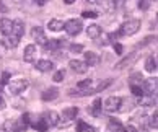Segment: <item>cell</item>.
Returning a JSON list of instances; mask_svg holds the SVG:
<instances>
[{
  "instance_id": "6da1fadb",
  "label": "cell",
  "mask_w": 158,
  "mask_h": 132,
  "mask_svg": "<svg viewBox=\"0 0 158 132\" xmlns=\"http://www.w3.org/2000/svg\"><path fill=\"white\" fill-rule=\"evenodd\" d=\"M28 85H30V82L26 78H15L11 82H8V90L11 95H20L28 88Z\"/></svg>"
},
{
  "instance_id": "7a4b0ae2",
  "label": "cell",
  "mask_w": 158,
  "mask_h": 132,
  "mask_svg": "<svg viewBox=\"0 0 158 132\" xmlns=\"http://www.w3.org/2000/svg\"><path fill=\"white\" fill-rule=\"evenodd\" d=\"M140 30V20H127L122 23L121 26V34H126V36H132Z\"/></svg>"
},
{
  "instance_id": "3957f363",
  "label": "cell",
  "mask_w": 158,
  "mask_h": 132,
  "mask_svg": "<svg viewBox=\"0 0 158 132\" xmlns=\"http://www.w3.org/2000/svg\"><path fill=\"white\" fill-rule=\"evenodd\" d=\"M81 28H83V25H81L80 20H69L67 23H64V30H65V33L69 36H77V34H80Z\"/></svg>"
},
{
  "instance_id": "277c9868",
  "label": "cell",
  "mask_w": 158,
  "mask_h": 132,
  "mask_svg": "<svg viewBox=\"0 0 158 132\" xmlns=\"http://www.w3.org/2000/svg\"><path fill=\"white\" fill-rule=\"evenodd\" d=\"M121 105H122V98H119V96H109V98L104 101L103 108L108 113H114V111H119Z\"/></svg>"
},
{
  "instance_id": "5b68a950",
  "label": "cell",
  "mask_w": 158,
  "mask_h": 132,
  "mask_svg": "<svg viewBox=\"0 0 158 132\" xmlns=\"http://www.w3.org/2000/svg\"><path fill=\"white\" fill-rule=\"evenodd\" d=\"M137 59H139V54L137 52H132V54H129L127 57H124L122 60H119L118 64H116V68H126V67H132L134 64L137 62Z\"/></svg>"
},
{
  "instance_id": "8992f818",
  "label": "cell",
  "mask_w": 158,
  "mask_h": 132,
  "mask_svg": "<svg viewBox=\"0 0 158 132\" xmlns=\"http://www.w3.org/2000/svg\"><path fill=\"white\" fill-rule=\"evenodd\" d=\"M77 114H78L77 108H65V109L62 111V119H65V122H64V124L60 122V124H57V126H64V127H65V126H69L70 122L73 121Z\"/></svg>"
},
{
  "instance_id": "52a82bcc",
  "label": "cell",
  "mask_w": 158,
  "mask_h": 132,
  "mask_svg": "<svg viewBox=\"0 0 158 132\" xmlns=\"http://www.w3.org/2000/svg\"><path fill=\"white\" fill-rule=\"evenodd\" d=\"M31 36H33V39L36 41L38 44H46L48 43V38H46V33H44V30L41 26H34L33 28V31H31Z\"/></svg>"
},
{
  "instance_id": "ba28073f",
  "label": "cell",
  "mask_w": 158,
  "mask_h": 132,
  "mask_svg": "<svg viewBox=\"0 0 158 132\" xmlns=\"http://www.w3.org/2000/svg\"><path fill=\"white\" fill-rule=\"evenodd\" d=\"M69 67L77 73H85L86 70H88V65L85 64V60H78V59H72L69 62Z\"/></svg>"
},
{
  "instance_id": "9c48e42d",
  "label": "cell",
  "mask_w": 158,
  "mask_h": 132,
  "mask_svg": "<svg viewBox=\"0 0 158 132\" xmlns=\"http://www.w3.org/2000/svg\"><path fill=\"white\" fill-rule=\"evenodd\" d=\"M143 95H155L156 93V78L143 80Z\"/></svg>"
},
{
  "instance_id": "30bf717a",
  "label": "cell",
  "mask_w": 158,
  "mask_h": 132,
  "mask_svg": "<svg viewBox=\"0 0 158 132\" xmlns=\"http://www.w3.org/2000/svg\"><path fill=\"white\" fill-rule=\"evenodd\" d=\"M44 121L48 122V126H57L60 122V116L57 114L56 111H48V113H44Z\"/></svg>"
},
{
  "instance_id": "8fae6325",
  "label": "cell",
  "mask_w": 158,
  "mask_h": 132,
  "mask_svg": "<svg viewBox=\"0 0 158 132\" xmlns=\"http://www.w3.org/2000/svg\"><path fill=\"white\" fill-rule=\"evenodd\" d=\"M0 43H2L3 47H7V49H13V47H16V46H18V43H20V38L13 36V34H8V38L2 39Z\"/></svg>"
},
{
  "instance_id": "7c38bea8",
  "label": "cell",
  "mask_w": 158,
  "mask_h": 132,
  "mask_svg": "<svg viewBox=\"0 0 158 132\" xmlns=\"http://www.w3.org/2000/svg\"><path fill=\"white\" fill-rule=\"evenodd\" d=\"M23 33H25V25H23V21L21 20H15L10 34H13V36H16V38H21Z\"/></svg>"
},
{
  "instance_id": "4fadbf2b",
  "label": "cell",
  "mask_w": 158,
  "mask_h": 132,
  "mask_svg": "<svg viewBox=\"0 0 158 132\" xmlns=\"http://www.w3.org/2000/svg\"><path fill=\"white\" fill-rule=\"evenodd\" d=\"M85 64L88 67H95L99 64V57L98 54H95L93 51H88V52H85Z\"/></svg>"
},
{
  "instance_id": "5bb4252c",
  "label": "cell",
  "mask_w": 158,
  "mask_h": 132,
  "mask_svg": "<svg viewBox=\"0 0 158 132\" xmlns=\"http://www.w3.org/2000/svg\"><path fill=\"white\" fill-rule=\"evenodd\" d=\"M11 26H13V21H10L8 18H0V33L3 36H8L11 33Z\"/></svg>"
},
{
  "instance_id": "9a60e30c",
  "label": "cell",
  "mask_w": 158,
  "mask_h": 132,
  "mask_svg": "<svg viewBox=\"0 0 158 132\" xmlns=\"http://www.w3.org/2000/svg\"><path fill=\"white\" fill-rule=\"evenodd\" d=\"M23 59H25L26 62H33L34 59H36V46H26L25 47V56H23Z\"/></svg>"
},
{
  "instance_id": "2e32d148",
  "label": "cell",
  "mask_w": 158,
  "mask_h": 132,
  "mask_svg": "<svg viewBox=\"0 0 158 132\" xmlns=\"http://www.w3.org/2000/svg\"><path fill=\"white\" fill-rule=\"evenodd\" d=\"M86 34H88V38H91V39H98L103 34V31L98 25H90L86 28Z\"/></svg>"
},
{
  "instance_id": "e0dca14e",
  "label": "cell",
  "mask_w": 158,
  "mask_h": 132,
  "mask_svg": "<svg viewBox=\"0 0 158 132\" xmlns=\"http://www.w3.org/2000/svg\"><path fill=\"white\" fill-rule=\"evenodd\" d=\"M36 68L39 72H51L52 68H54V64H52L51 60H38L36 62Z\"/></svg>"
},
{
  "instance_id": "ac0fdd59",
  "label": "cell",
  "mask_w": 158,
  "mask_h": 132,
  "mask_svg": "<svg viewBox=\"0 0 158 132\" xmlns=\"http://www.w3.org/2000/svg\"><path fill=\"white\" fill-rule=\"evenodd\" d=\"M139 105L140 106H153L155 105V101H156V98H155V95H142V96H139Z\"/></svg>"
},
{
  "instance_id": "d6986e66",
  "label": "cell",
  "mask_w": 158,
  "mask_h": 132,
  "mask_svg": "<svg viewBox=\"0 0 158 132\" xmlns=\"http://www.w3.org/2000/svg\"><path fill=\"white\" fill-rule=\"evenodd\" d=\"M57 96H59V90L57 88H48L43 93V100L44 101H52V100H56Z\"/></svg>"
},
{
  "instance_id": "ffe728a7",
  "label": "cell",
  "mask_w": 158,
  "mask_h": 132,
  "mask_svg": "<svg viewBox=\"0 0 158 132\" xmlns=\"http://www.w3.org/2000/svg\"><path fill=\"white\" fill-rule=\"evenodd\" d=\"M60 46H62L60 39H49V43H46L44 47H46V51H52V52H56V51L59 49Z\"/></svg>"
},
{
  "instance_id": "44dd1931",
  "label": "cell",
  "mask_w": 158,
  "mask_h": 132,
  "mask_svg": "<svg viewBox=\"0 0 158 132\" xmlns=\"http://www.w3.org/2000/svg\"><path fill=\"white\" fill-rule=\"evenodd\" d=\"M33 127L36 129L38 132H46L49 129V126H48V122L44 121V118H41V119H36V121L33 122Z\"/></svg>"
},
{
  "instance_id": "7402d4cb",
  "label": "cell",
  "mask_w": 158,
  "mask_h": 132,
  "mask_svg": "<svg viewBox=\"0 0 158 132\" xmlns=\"http://www.w3.org/2000/svg\"><path fill=\"white\" fill-rule=\"evenodd\" d=\"M145 70L147 72H156V59L153 56H150L147 60H145Z\"/></svg>"
},
{
  "instance_id": "603a6c76",
  "label": "cell",
  "mask_w": 158,
  "mask_h": 132,
  "mask_svg": "<svg viewBox=\"0 0 158 132\" xmlns=\"http://www.w3.org/2000/svg\"><path fill=\"white\" fill-rule=\"evenodd\" d=\"M108 132H124V127L121 126L119 121H114V119H111L109 124H108Z\"/></svg>"
},
{
  "instance_id": "cb8c5ba5",
  "label": "cell",
  "mask_w": 158,
  "mask_h": 132,
  "mask_svg": "<svg viewBox=\"0 0 158 132\" xmlns=\"http://www.w3.org/2000/svg\"><path fill=\"white\" fill-rule=\"evenodd\" d=\"M48 28H49L51 31H60L62 28H64V23H62L60 20H51L49 25H48Z\"/></svg>"
},
{
  "instance_id": "d4e9b609",
  "label": "cell",
  "mask_w": 158,
  "mask_h": 132,
  "mask_svg": "<svg viewBox=\"0 0 158 132\" xmlns=\"http://www.w3.org/2000/svg\"><path fill=\"white\" fill-rule=\"evenodd\" d=\"M91 114L93 116H99L101 114V100H95V103L91 105Z\"/></svg>"
},
{
  "instance_id": "484cf974",
  "label": "cell",
  "mask_w": 158,
  "mask_h": 132,
  "mask_svg": "<svg viewBox=\"0 0 158 132\" xmlns=\"http://www.w3.org/2000/svg\"><path fill=\"white\" fill-rule=\"evenodd\" d=\"M148 126L152 129H156L158 127V113L156 111H153V114L148 118Z\"/></svg>"
},
{
  "instance_id": "4316f807",
  "label": "cell",
  "mask_w": 158,
  "mask_h": 132,
  "mask_svg": "<svg viewBox=\"0 0 158 132\" xmlns=\"http://www.w3.org/2000/svg\"><path fill=\"white\" fill-rule=\"evenodd\" d=\"M101 8H103L104 11H113V10H114L113 0H103V2H101Z\"/></svg>"
},
{
  "instance_id": "83f0119b",
  "label": "cell",
  "mask_w": 158,
  "mask_h": 132,
  "mask_svg": "<svg viewBox=\"0 0 158 132\" xmlns=\"http://www.w3.org/2000/svg\"><path fill=\"white\" fill-rule=\"evenodd\" d=\"M109 85H111V80H106V82L99 83V85H98V87H96L95 90H90V91H91V95H93V93H99V91H103V90L106 88V87H109Z\"/></svg>"
},
{
  "instance_id": "f1b7e54d",
  "label": "cell",
  "mask_w": 158,
  "mask_h": 132,
  "mask_svg": "<svg viewBox=\"0 0 158 132\" xmlns=\"http://www.w3.org/2000/svg\"><path fill=\"white\" fill-rule=\"evenodd\" d=\"M131 91H132L134 96H142L143 95V90L140 88V85H135V83L131 85Z\"/></svg>"
},
{
  "instance_id": "f546056e",
  "label": "cell",
  "mask_w": 158,
  "mask_h": 132,
  "mask_svg": "<svg viewBox=\"0 0 158 132\" xmlns=\"http://www.w3.org/2000/svg\"><path fill=\"white\" fill-rule=\"evenodd\" d=\"M152 5V0H139V8L140 10H148Z\"/></svg>"
},
{
  "instance_id": "4dcf8cb0",
  "label": "cell",
  "mask_w": 158,
  "mask_h": 132,
  "mask_svg": "<svg viewBox=\"0 0 158 132\" xmlns=\"http://www.w3.org/2000/svg\"><path fill=\"white\" fill-rule=\"evenodd\" d=\"M64 77H65V72H64V70H57L54 73V77H52V80H54V82H62Z\"/></svg>"
},
{
  "instance_id": "1f68e13d",
  "label": "cell",
  "mask_w": 158,
  "mask_h": 132,
  "mask_svg": "<svg viewBox=\"0 0 158 132\" xmlns=\"http://www.w3.org/2000/svg\"><path fill=\"white\" fill-rule=\"evenodd\" d=\"M81 16H83V18H96L98 13H96V11H88V10H85L83 13H81Z\"/></svg>"
},
{
  "instance_id": "d6a6232c",
  "label": "cell",
  "mask_w": 158,
  "mask_h": 132,
  "mask_svg": "<svg viewBox=\"0 0 158 132\" xmlns=\"http://www.w3.org/2000/svg\"><path fill=\"white\" fill-rule=\"evenodd\" d=\"M70 51H72V52H81V51H83V46L81 44H72L70 46Z\"/></svg>"
},
{
  "instance_id": "836d02e7",
  "label": "cell",
  "mask_w": 158,
  "mask_h": 132,
  "mask_svg": "<svg viewBox=\"0 0 158 132\" xmlns=\"http://www.w3.org/2000/svg\"><path fill=\"white\" fill-rule=\"evenodd\" d=\"M0 82H2V85H7L10 82V73L8 72H3L2 73V80H0Z\"/></svg>"
},
{
  "instance_id": "e575fe53",
  "label": "cell",
  "mask_w": 158,
  "mask_h": 132,
  "mask_svg": "<svg viewBox=\"0 0 158 132\" xmlns=\"http://www.w3.org/2000/svg\"><path fill=\"white\" fill-rule=\"evenodd\" d=\"M86 126H88L86 122H83V121H78V122H77V132H83Z\"/></svg>"
},
{
  "instance_id": "d590c367",
  "label": "cell",
  "mask_w": 158,
  "mask_h": 132,
  "mask_svg": "<svg viewBox=\"0 0 158 132\" xmlns=\"http://www.w3.org/2000/svg\"><path fill=\"white\" fill-rule=\"evenodd\" d=\"M114 51H116V54H122V51H124V47H122V44H119V43H114Z\"/></svg>"
},
{
  "instance_id": "8d00e7d4",
  "label": "cell",
  "mask_w": 158,
  "mask_h": 132,
  "mask_svg": "<svg viewBox=\"0 0 158 132\" xmlns=\"http://www.w3.org/2000/svg\"><path fill=\"white\" fill-rule=\"evenodd\" d=\"M131 80H134V82H140V80H142V73H132Z\"/></svg>"
},
{
  "instance_id": "74e56055",
  "label": "cell",
  "mask_w": 158,
  "mask_h": 132,
  "mask_svg": "<svg viewBox=\"0 0 158 132\" xmlns=\"http://www.w3.org/2000/svg\"><path fill=\"white\" fill-rule=\"evenodd\" d=\"M113 5H114V8H119L124 5V0H113Z\"/></svg>"
},
{
  "instance_id": "f35d334b",
  "label": "cell",
  "mask_w": 158,
  "mask_h": 132,
  "mask_svg": "<svg viewBox=\"0 0 158 132\" xmlns=\"http://www.w3.org/2000/svg\"><path fill=\"white\" fill-rule=\"evenodd\" d=\"M124 132H139V130H137V127H134V126H126Z\"/></svg>"
},
{
  "instance_id": "ab89813d",
  "label": "cell",
  "mask_w": 158,
  "mask_h": 132,
  "mask_svg": "<svg viewBox=\"0 0 158 132\" xmlns=\"http://www.w3.org/2000/svg\"><path fill=\"white\" fill-rule=\"evenodd\" d=\"M0 93H2V91H0ZM5 106H7V105H5V100L2 98V95H0V111L5 109Z\"/></svg>"
},
{
  "instance_id": "60d3db41",
  "label": "cell",
  "mask_w": 158,
  "mask_h": 132,
  "mask_svg": "<svg viewBox=\"0 0 158 132\" xmlns=\"http://www.w3.org/2000/svg\"><path fill=\"white\" fill-rule=\"evenodd\" d=\"M83 132H98L95 127H91V126H86V127H85V130Z\"/></svg>"
},
{
  "instance_id": "b9f144b4",
  "label": "cell",
  "mask_w": 158,
  "mask_h": 132,
  "mask_svg": "<svg viewBox=\"0 0 158 132\" xmlns=\"http://www.w3.org/2000/svg\"><path fill=\"white\" fill-rule=\"evenodd\" d=\"M0 11H2V13H7V11H8V8L5 7V5H3L2 2H0Z\"/></svg>"
},
{
  "instance_id": "7bdbcfd3",
  "label": "cell",
  "mask_w": 158,
  "mask_h": 132,
  "mask_svg": "<svg viewBox=\"0 0 158 132\" xmlns=\"http://www.w3.org/2000/svg\"><path fill=\"white\" fill-rule=\"evenodd\" d=\"M75 2V0H64V3H67V5H72Z\"/></svg>"
},
{
  "instance_id": "ee69618b",
  "label": "cell",
  "mask_w": 158,
  "mask_h": 132,
  "mask_svg": "<svg viewBox=\"0 0 158 132\" xmlns=\"http://www.w3.org/2000/svg\"><path fill=\"white\" fill-rule=\"evenodd\" d=\"M36 2H38V5H44L46 2H48V0H36Z\"/></svg>"
},
{
  "instance_id": "f6af8a7d",
  "label": "cell",
  "mask_w": 158,
  "mask_h": 132,
  "mask_svg": "<svg viewBox=\"0 0 158 132\" xmlns=\"http://www.w3.org/2000/svg\"><path fill=\"white\" fill-rule=\"evenodd\" d=\"M3 49H5V47L2 46V43H0V57H2V54H3Z\"/></svg>"
},
{
  "instance_id": "bcb514c9",
  "label": "cell",
  "mask_w": 158,
  "mask_h": 132,
  "mask_svg": "<svg viewBox=\"0 0 158 132\" xmlns=\"http://www.w3.org/2000/svg\"><path fill=\"white\" fill-rule=\"evenodd\" d=\"M86 2H88V3H96L98 0H86Z\"/></svg>"
}]
</instances>
